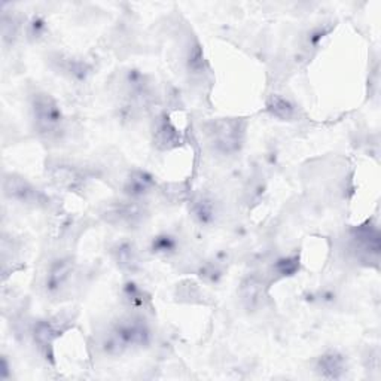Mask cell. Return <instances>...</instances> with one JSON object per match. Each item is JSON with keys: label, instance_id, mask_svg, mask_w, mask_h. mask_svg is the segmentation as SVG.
Segmentation results:
<instances>
[{"label": "cell", "instance_id": "14", "mask_svg": "<svg viewBox=\"0 0 381 381\" xmlns=\"http://www.w3.org/2000/svg\"><path fill=\"white\" fill-rule=\"evenodd\" d=\"M193 215L199 225H211L216 219V207L211 198L198 197L193 204Z\"/></svg>", "mask_w": 381, "mask_h": 381}, {"label": "cell", "instance_id": "11", "mask_svg": "<svg viewBox=\"0 0 381 381\" xmlns=\"http://www.w3.org/2000/svg\"><path fill=\"white\" fill-rule=\"evenodd\" d=\"M51 177L57 185L66 189H76L84 182V176L81 171L72 166L54 167Z\"/></svg>", "mask_w": 381, "mask_h": 381}, {"label": "cell", "instance_id": "5", "mask_svg": "<svg viewBox=\"0 0 381 381\" xmlns=\"http://www.w3.org/2000/svg\"><path fill=\"white\" fill-rule=\"evenodd\" d=\"M180 135L176 130V127L171 124L168 117L163 115L157 119L155 124V131H154V143L155 146L161 150H168L175 149L180 145Z\"/></svg>", "mask_w": 381, "mask_h": 381}, {"label": "cell", "instance_id": "19", "mask_svg": "<svg viewBox=\"0 0 381 381\" xmlns=\"http://www.w3.org/2000/svg\"><path fill=\"white\" fill-rule=\"evenodd\" d=\"M18 28H20V23H18L17 18L14 15H8L6 12H3V15H2L3 41L5 42H12L17 37Z\"/></svg>", "mask_w": 381, "mask_h": 381}, {"label": "cell", "instance_id": "21", "mask_svg": "<svg viewBox=\"0 0 381 381\" xmlns=\"http://www.w3.org/2000/svg\"><path fill=\"white\" fill-rule=\"evenodd\" d=\"M8 377H9V365H8L6 356H3V359H2V378L6 380Z\"/></svg>", "mask_w": 381, "mask_h": 381}, {"label": "cell", "instance_id": "16", "mask_svg": "<svg viewBox=\"0 0 381 381\" xmlns=\"http://www.w3.org/2000/svg\"><path fill=\"white\" fill-rule=\"evenodd\" d=\"M124 300H126L131 307L135 309H143L146 306V301L148 298L145 297V292H143L139 286L136 283H127L126 286H124Z\"/></svg>", "mask_w": 381, "mask_h": 381}, {"label": "cell", "instance_id": "20", "mask_svg": "<svg viewBox=\"0 0 381 381\" xmlns=\"http://www.w3.org/2000/svg\"><path fill=\"white\" fill-rule=\"evenodd\" d=\"M46 32V21L42 17H33L32 21L28 23V36L32 39H39Z\"/></svg>", "mask_w": 381, "mask_h": 381}, {"label": "cell", "instance_id": "1", "mask_svg": "<svg viewBox=\"0 0 381 381\" xmlns=\"http://www.w3.org/2000/svg\"><path fill=\"white\" fill-rule=\"evenodd\" d=\"M246 124L238 118H222L208 122L206 133L213 149L222 155H234L243 146Z\"/></svg>", "mask_w": 381, "mask_h": 381}, {"label": "cell", "instance_id": "9", "mask_svg": "<svg viewBox=\"0 0 381 381\" xmlns=\"http://www.w3.org/2000/svg\"><path fill=\"white\" fill-rule=\"evenodd\" d=\"M240 295L247 309H255L256 306H260L264 298V282L258 275H251L242 283Z\"/></svg>", "mask_w": 381, "mask_h": 381}, {"label": "cell", "instance_id": "2", "mask_svg": "<svg viewBox=\"0 0 381 381\" xmlns=\"http://www.w3.org/2000/svg\"><path fill=\"white\" fill-rule=\"evenodd\" d=\"M32 112L36 130L43 136L52 137L59 135L63 126V112L57 101L46 92H37L32 100Z\"/></svg>", "mask_w": 381, "mask_h": 381}, {"label": "cell", "instance_id": "4", "mask_svg": "<svg viewBox=\"0 0 381 381\" xmlns=\"http://www.w3.org/2000/svg\"><path fill=\"white\" fill-rule=\"evenodd\" d=\"M75 274L73 262L70 260H57L51 264L45 279V289L50 295H61L68 289Z\"/></svg>", "mask_w": 381, "mask_h": 381}, {"label": "cell", "instance_id": "13", "mask_svg": "<svg viewBox=\"0 0 381 381\" xmlns=\"http://www.w3.org/2000/svg\"><path fill=\"white\" fill-rule=\"evenodd\" d=\"M113 256H115V261L124 270H135L139 265V255L136 247L128 242L118 243L113 249Z\"/></svg>", "mask_w": 381, "mask_h": 381}, {"label": "cell", "instance_id": "10", "mask_svg": "<svg viewBox=\"0 0 381 381\" xmlns=\"http://www.w3.org/2000/svg\"><path fill=\"white\" fill-rule=\"evenodd\" d=\"M60 335V325L52 320H37L33 326L35 342L41 349L46 350L52 346V342Z\"/></svg>", "mask_w": 381, "mask_h": 381}, {"label": "cell", "instance_id": "15", "mask_svg": "<svg viewBox=\"0 0 381 381\" xmlns=\"http://www.w3.org/2000/svg\"><path fill=\"white\" fill-rule=\"evenodd\" d=\"M177 238L171 234H159L157 235L154 240H152L150 244V251L154 252L155 255H161V256H170L176 253L177 251Z\"/></svg>", "mask_w": 381, "mask_h": 381}, {"label": "cell", "instance_id": "6", "mask_svg": "<svg viewBox=\"0 0 381 381\" xmlns=\"http://www.w3.org/2000/svg\"><path fill=\"white\" fill-rule=\"evenodd\" d=\"M155 186V179L148 171L143 170H135L131 171L128 176L126 185H124V194H126L130 199H140L146 197L150 189Z\"/></svg>", "mask_w": 381, "mask_h": 381}, {"label": "cell", "instance_id": "17", "mask_svg": "<svg viewBox=\"0 0 381 381\" xmlns=\"http://www.w3.org/2000/svg\"><path fill=\"white\" fill-rule=\"evenodd\" d=\"M274 270L279 275H293L300 270L298 256H283L274 264Z\"/></svg>", "mask_w": 381, "mask_h": 381}, {"label": "cell", "instance_id": "12", "mask_svg": "<svg viewBox=\"0 0 381 381\" xmlns=\"http://www.w3.org/2000/svg\"><path fill=\"white\" fill-rule=\"evenodd\" d=\"M266 109H268V112L273 117L279 118L282 121H292L295 117H297V109H295L292 101L279 94L271 95L268 104H266Z\"/></svg>", "mask_w": 381, "mask_h": 381}, {"label": "cell", "instance_id": "8", "mask_svg": "<svg viewBox=\"0 0 381 381\" xmlns=\"http://www.w3.org/2000/svg\"><path fill=\"white\" fill-rule=\"evenodd\" d=\"M346 358L340 355L338 351H328L320 356L318 362V371L323 378L337 380L341 378L346 373Z\"/></svg>", "mask_w": 381, "mask_h": 381}, {"label": "cell", "instance_id": "18", "mask_svg": "<svg viewBox=\"0 0 381 381\" xmlns=\"http://www.w3.org/2000/svg\"><path fill=\"white\" fill-rule=\"evenodd\" d=\"M186 61H188L189 72L193 70V73H202L204 70V55L202 51V46L198 43L190 46Z\"/></svg>", "mask_w": 381, "mask_h": 381}, {"label": "cell", "instance_id": "7", "mask_svg": "<svg viewBox=\"0 0 381 381\" xmlns=\"http://www.w3.org/2000/svg\"><path fill=\"white\" fill-rule=\"evenodd\" d=\"M141 208L137 203H122L108 208L106 217L112 224L119 225H136L141 221Z\"/></svg>", "mask_w": 381, "mask_h": 381}, {"label": "cell", "instance_id": "3", "mask_svg": "<svg viewBox=\"0 0 381 381\" xmlns=\"http://www.w3.org/2000/svg\"><path fill=\"white\" fill-rule=\"evenodd\" d=\"M5 195L21 204H41L43 195L30 182L20 176H6L3 182Z\"/></svg>", "mask_w": 381, "mask_h": 381}]
</instances>
